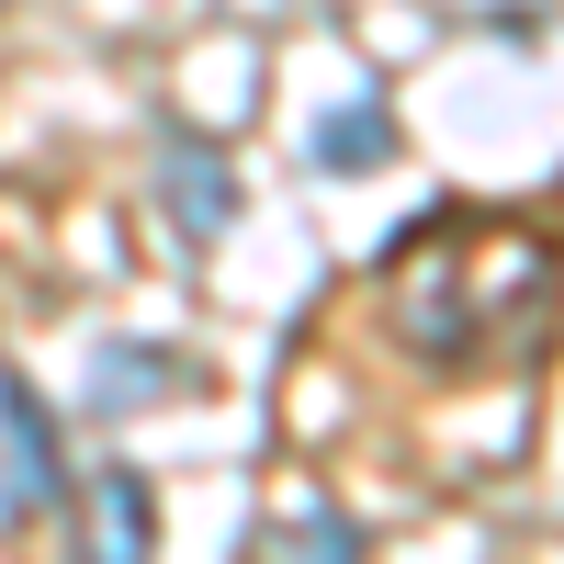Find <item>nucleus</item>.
<instances>
[{
  "mask_svg": "<svg viewBox=\"0 0 564 564\" xmlns=\"http://www.w3.org/2000/svg\"><path fill=\"white\" fill-rule=\"evenodd\" d=\"M564 305V249L520 215H417L384 249V327L430 372H486L508 350H542Z\"/></svg>",
  "mask_w": 564,
  "mask_h": 564,
  "instance_id": "obj_1",
  "label": "nucleus"
},
{
  "mask_svg": "<svg viewBox=\"0 0 564 564\" xmlns=\"http://www.w3.org/2000/svg\"><path fill=\"white\" fill-rule=\"evenodd\" d=\"M68 508V452H57V406L23 372H0V520H57Z\"/></svg>",
  "mask_w": 564,
  "mask_h": 564,
  "instance_id": "obj_2",
  "label": "nucleus"
},
{
  "mask_svg": "<svg viewBox=\"0 0 564 564\" xmlns=\"http://www.w3.org/2000/svg\"><path fill=\"white\" fill-rule=\"evenodd\" d=\"M159 204H170L181 249H215L226 226H238V170H226V148H204L193 124H170L159 135Z\"/></svg>",
  "mask_w": 564,
  "mask_h": 564,
  "instance_id": "obj_3",
  "label": "nucleus"
},
{
  "mask_svg": "<svg viewBox=\"0 0 564 564\" xmlns=\"http://www.w3.org/2000/svg\"><path fill=\"white\" fill-rule=\"evenodd\" d=\"M68 520H79V553H102V564L159 553V508H148V475H135V463H79Z\"/></svg>",
  "mask_w": 564,
  "mask_h": 564,
  "instance_id": "obj_4",
  "label": "nucleus"
},
{
  "mask_svg": "<svg viewBox=\"0 0 564 564\" xmlns=\"http://www.w3.org/2000/svg\"><path fill=\"white\" fill-rule=\"evenodd\" d=\"M181 384H193V361H181L170 339H113L102 361H90V417H102V430H124V417L170 406Z\"/></svg>",
  "mask_w": 564,
  "mask_h": 564,
  "instance_id": "obj_5",
  "label": "nucleus"
},
{
  "mask_svg": "<svg viewBox=\"0 0 564 564\" xmlns=\"http://www.w3.org/2000/svg\"><path fill=\"white\" fill-rule=\"evenodd\" d=\"M316 159H327V170H372V159H395V113H384V102L327 113V124H316Z\"/></svg>",
  "mask_w": 564,
  "mask_h": 564,
  "instance_id": "obj_6",
  "label": "nucleus"
},
{
  "mask_svg": "<svg viewBox=\"0 0 564 564\" xmlns=\"http://www.w3.org/2000/svg\"><path fill=\"white\" fill-rule=\"evenodd\" d=\"M260 542H271V553H294V542H305V553H361V520H339V508H305V520H271Z\"/></svg>",
  "mask_w": 564,
  "mask_h": 564,
  "instance_id": "obj_7",
  "label": "nucleus"
}]
</instances>
